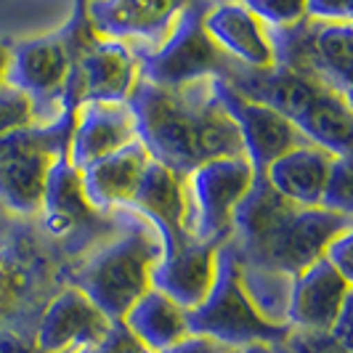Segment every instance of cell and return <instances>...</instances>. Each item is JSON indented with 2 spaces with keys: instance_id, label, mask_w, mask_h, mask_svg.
<instances>
[{
  "instance_id": "26",
  "label": "cell",
  "mask_w": 353,
  "mask_h": 353,
  "mask_svg": "<svg viewBox=\"0 0 353 353\" xmlns=\"http://www.w3.org/2000/svg\"><path fill=\"white\" fill-rule=\"evenodd\" d=\"M37 125V106L21 90L3 85L0 88V136Z\"/></svg>"
},
{
  "instance_id": "11",
  "label": "cell",
  "mask_w": 353,
  "mask_h": 353,
  "mask_svg": "<svg viewBox=\"0 0 353 353\" xmlns=\"http://www.w3.org/2000/svg\"><path fill=\"white\" fill-rule=\"evenodd\" d=\"M136 141H139V133H136V117L130 106L85 101L74 109L67 159L77 173H83L93 162Z\"/></svg>"
},
{
  "instance_id": "3",
  "label": "cell",
  "mask_w": 353,
  "mask_h": 353,
  "mask_svg": "<svg viewBox=\"0 0 353 353\" xmlns=\"http://www.w3.org/2000/svg\"><path fill=\"white\" fill-rule=\"evenodd\" d=\"M74 109L64 106L51 123L0 136V196L21 212L43 208L53 162L67 154Z\"/></svg>"
},
{
  "instance_id": "18",
  "label": "cell",
  "mask_w": 353,
  "mask_h": 353,
  "mask_svg": "<svg viewBox=\"0 0 353 353\" xmlns=\"http://www.w3.org/2000/svg\"><path fill=\"white\" fill-rule=\"evenodd\" d=\"M218 271V248L189 239L165 252L152 274V290H159L183 311H194L210 295Z\"/></svg>"
},
{
  "instance_id": "19",
  "label": "cell",
  "mask_w": 353,
  "mask_h": 353,
  "mask_svg": "<svg viewBox=\"0 0 353 353\" xmlns=\"http://www.w3.org/2000/svg\"><path fill=\"white\" fill-rule=\"evenodd\" d=\"M149 159L152 157L143 149V143L136 141L85 168L80 173V186L90 208L109 210V208L130 205Z\"/></svg>"
},
{
  "instance_id": "29",
  "label": "cell",
  "mask_w": 353,
  "mask_h": 353,
  "mask_svg": "<svg viewBox=\"0 0 353 353\" xmlns=\"http://www.w3.org/2000/svg\"><path fill=\"white\" fill-rule=\"evenodd\" d=\"M248 8L263 21L265 27H295L305 19L303 3H287V0H250Z\"/></svg>"
},
{
  "instance_id": "23",
  "label": "cell",
  "mask_w": 353,
  "mask_h": 353,
  "mask_svg": "<svg viewBox=\"0 0 353 353\" xmlns=\"http://www.w3.org/2000/svg\"><path fill=\"white\" fill-rule=\"evenodd\" d=\"M239 268V284L252 303V308L274 327H290L287 311H290V295H292V274H284L279 268L261 263H245L236 261Z\"/></svg>"
},
{
  "instance_id": "6",
  "label": "cell",
  "mask_w": 353,
  "mask_h": 353,
  "mask_svg": "<svg viewBox=\"0 0 353 353\" xmlns=\"http://www.w3.org/2000/svg\"><path fill=\"white\" fill-rule=\"evenodd\" d=\"M255 170L245 157L212 159L186 176V234L189 239L221 248L231 236L239 199L248 194Z\"/></svg>"
},
{
  "instance_id": "14",
  "label": "cell",
  "mask_w": 353,
  "mask_h": 353,
  "mask_svg": "<svg viewBox=\"0 0 353 353\" xmlns=\"http://www.w3.org/2000/svg\"><path fill=\"white\" fill-rule=\"evenodd\" d=\"M8 48H11L8 85L27 93L35 106L53 104V101L61 104L72 72V59L59 32L30 37Z\"/></svg>"
},
{
  "instance_id": "38",
  "label": "cell",
  "mask_w": 353,
  "mask_h": 353,
  "mask_svg": "<svg viewBox=\"0 0 353 353\" xmlns=\"http://www.w3.org/2000/svg\"><path fill=\"white\" fill-rule=\"evenodd\" d=\"M221 353H239V351H234V348H223Z\"/></svg>"
},
{
  "instance_id": "17",
  "label": "cell",
  "mask_w": 353,
  "mask_h": 353,
  "mask_svg": "<svg viewBox=\"0 0 353 353\" xmlns=\"http://www.w3.org/2000/svg\"><path fill=\"white\" fill-rule=\"evenodd\" d=\"M351 301V282L324 258L303 268L292 279L287 324L290 330H332L343 305Z\"/></svg>"
},
{
  "instance_id": "22",
  "label": "cell",
  "mask_w": 353,
  "mask_h": 353,
  "mask_svg": "<svg viewBox=\"0 0 353 353\" xmlns=\"http://www.w3.org/2000/svg\"><path fill=\"white\" fill-rule=\"evenodd\" d=\"M292 125L311 146L330 152L332 157H348L353 128L348 96L335 88H324Z\"/></svg>"
},
{
  "instance_id": "2",
  "label": "cell",
  "mask_w": 353,
  "mask_h": 353,
  "mask_svg": "<svg viewBox=\"0 0 353 353\" xmlns=\"http://www.w3.org/2000/svg\"><path fill=\"white\" fill-rule=\"evenodd\" d=\"M165 255L159 234L146 221L128 229L123 239L101 250L77 274V290L112 324H120L130 305L152 290V274Z\"/></svg>"
},
{
  "instance_id": "30",
  "label": "cell",
  "mask_w": 353,
  "mask_h": 353,
  "mask_svg": "<svg viewBox=\"0 0 353 353\" xmlns=\"http://www.w3.org/2000/svg\"><path fill=\"white\" fill-rule=\"evenodd\" d=\"M303 6H305V19L314 21V24H351V3L311 0V3H303Z\"/></svg>"
},
{
  "instance_id": "13",
  "label": "cell",
  "mask_w": 353,
  "mask_h": 353,
  "mask_svg": "<svg viewBox=\"0 0 353 353\" xmlns=\"http://www.w3.org/2000/svg\"><path fill=\"white\" fill-rule=\"evenodd\" d=\"M205 32L218 51L234 64L252 72H268L276 67V48L271 32L261 19L248 8V3H215L205 8Z\"/></svg>"
},
{
  "instance_id": "7",
  "label": "cell",
  "mask_w": 353,
  "mask_h": 353,
  "mask_svg": "<svg viewBox=\"0 0 353 353\" xmlns=\"http://www.w3.org/2000/svg\"><path fill=\"white\" fill-rule=\"evenodd\" d=\"M212 93H215L218 104L223 106V112L236 125L242 149H245V159L252 165L255 173H263L274 159L287 154L290 149L308 143L287 117L274 112L271 106L258 104L248 96H242L236 88H231L226 80H212Z\"/></svg>"
},
{
  "instance_id": "27",
  "label": "cell",
  "mask_w": 353,
  "mask_h": 353,
  "mask_svg": "<svg viewBox=\"0 0 353 353\" xmlns=\"http://www.w3.org/2000/svg\"><path fill=\"white\" fill-rule=\"evenodd\" d=\"M319 208L340 212V215H351V159L348 157L332 159Z\"/></svg>"
},
{
  "instance_id": "1",
  "label": "cell",
  "mask_w": 353,
  "mask_h": 353,
  "mask_svg": "<svg viewBox=\"0 0 353 353\" xmlns=\"http://www.w3.org/2000/svg\"><path fill=\"white\" fill-rule=\"evenodd\" d=\"M183 88H157L139 77L128 99L136 117V133L149 157L189 176L212 159L245 157L239 130L212 93L205 99V80Z\"/></svg>"
},
{
  "instance_id": "5",
  "label": "cell",
  "mask_w": 353,
  "mask_h": 353,
  "mask_svg": "<svg viewBox=\"0 0 353 353\" xmlns=\"http://www.w3.org/2000/svg\"><path fill=\"white\" fill-rule=\"evenodd\" d=\"M205 8L202 3L181 6L176 24L168 40L141 64V80L157 88H186L202 80H226L236 77V64L218 51L205 32Z\"/></svg>"
},
{
  "instance_id": "33",
  "label": "cell",
  "mask_w": 353,
  "mask_h": 353,
  "mask_svg": "<svg viewBox=\"0 0 353 353\" xmlns=\"http://www.w3.org/2000/svg\"><path fill=\"white\" fill-rule=\"evenodd\" d=\"M221 351H223V345L210 340V337L189 335V337H183L181 343H176L173 348H168V351H162V353H221Z\"/></svg>"
},
{
  "instance_id": "12",
  "label": "cell",
  "mask_w": 353,
  "mask_h": 353,
  "mask_svg": "<svg viewBox=\"0 0 353 353\" xmlns=\"http://www.w3.org/2000/svg\"><path fill=\"white\" fill-rule=\"evenodd\" d=\"M112 321L77 290H64L46 308L35 337V353L90 351L112 332Z\"/></svg>"
},
{
  "instance_id": "34",
  "label": "cell",
  "mask_w": 353,
  "mask_h": 353,
  "mask_svg": "<svg viewBox=\"0 0 353 353\" xmlns=\"http://www.w3.org/2000/svg\"><path fill=\"white\" fill-rule=\"evenodd\" d=\"M330 332H332L343 345L351 348V301L343 305V311H340V316L335 319V324H332Z\"/></svg>"
},
{
  "instance_id": "37",
  "label": "cell",
  "mask_w": 353,
  "mask_h": 353,
  "mask_svg": "<svg viewBox=\"0 0 353 353\" xmlns=\"http://www.w3.org/2000/svg\"><path fill=\"white\" fill-rule=\"evenodd\" d=\"M239 353H274V348H271V345H265V343H252V345L239 348Z\"/></svg>"
},
{
  "instance_id": "28",
  "label": "cell",
  "mask_w": 353,
  "mask_h": 353,
  "mask_svg": "<svg viewBox=\"0 0 353 353\" xmlns=\"http://www.w3.org/2000/svg\"><path fill=\"white\" fill-rule=\"evenodd\" d=\"M284 345L290 353H351L330 330H290Z\"/></svg>"
},
{
  "instance_id": "32",
  "label": "cell",
  "mask_w": 353,
  "mask_h": 353,
  "mask_svg": "<svg viewBox=\"0 0 353 353\" xmlns=\"http://www.w3.org/2000/svg\"><path fill=\"white\" fill-rule=\"evenodd\" d=\"M85 353H152V351H146L141 343L125 330L123 324H114L104 343H99L96 348H90Z\"/></svg>"
},
{
  "instance_id": "10",
  "label": "cell",
  "mask_w": 353,
  "mask_h": 353,
  "mask_svg": "<svg viewBox=\"0 0 353 353\" xmlns=\"http://www.w3.org/2000/svg\"><path fill=\"white\" fill-rule=\"evenodd\" d=\"M181 6L178 3H149V0H112V3H88V19L93 35L104 43H146L157 51L168 40L176 24Z\"/></svg>"
},
{
  "instance_id": "21",
  "label": "cell",
  "mask_w": 353,
  "mask_h": 353,
  "mask_svg": "<svg viewBox=\"0 0 353 353\" xmlns=\"http://www.w3.org/2000/svg\"><path fill=\"white\" fill-rule=\"evenodd\" d=\"M120 324L152 353L168 351L183 337H189L186 311L159 290H149L143 298L133 303Z\"/></svg>"
},
{
  "instance_id": "16",
  "label": "cell",
  "mask_w": 353,
  "mask_h": 353,
  "mask_svg": "<svg viewBox=\"0 0 353 353\" xmlns=\"http://www.w3.org/2000/svg\"><path fill=\"white\" fill-rule=\"evenodd\" d=\"M295 205L276 194L263 173H255L250 183L248 194L239 199L234 221H231V234H236V248H229L236 261H258L271 239L287 226V221L295 215Z\"/></svg>"
},
{
  "instance_id": "36",
  "label": "cell",
  "mask_w": 353,
  "mask_h": 353,
  "mask_svg": "<svg viewBox=\"0 0 353 353\" xmlns=\"http://www.w3.org/2000/svg\"><path fill=\"white\" fill-rule=\"evenodd\" d=\"M8 67H11V48L0 43V88L8 85Z\"/></svg>"
},
{
  "instance_id": "20",
  "label": "cell",
  "mask_w": 353,
  "mask_h": 353,
  "mask_svg": "<svg viewBox=\"0 0 353 353\" xmlns=\"http://www.w3.org/2000/svg\"><path fill=\"white\" fill-rule=\"evenodd\" d=\"M332 154L303 143L274 159L263 170L268 186L295 208H319L321 192L332 168Z\"/></svg>"
},
{
  "instance_id": "31",
  "label": "cell",
  "mask_w": 353,
  "mask_h": 353,
  "mask_svg": "<svg viewBox=\"0 0 353 353\" xmlns=\"http://www.w3.org/2000/svg\"><path fill=\"white\" fill-rule=\"evenodd\" d=\"M351 239H353V231H343L335 242L327 248V252H324V261L332 265L343 279H348V282H353V271H351L353 245H351Z\"/></svg>"
},
{
  "instance_id": "4",
  "label": "cell",
  "mask_w": 353,
  "mask_h": 353,
  "mask_svg": "<svg viewBox=\"0 0 353 353\" xmlns=\"http://www.w3.org/2000/svg\"><path fill=\"white\" fill-rule=\"evenodd\" d=\"M186 327L189 335L210 337L234 351L252 343H284L290 335V327H274L252 308L239 284L236 258L229 248L218 250V271L210 295L194 311H186Z\"/></svg>"
},
{
  "instance_id": "9",
  "label": "cell",
  "mask_w": 353,
  "mask_h": 353,
  "mask_svg": "<svg viewBox=\"0 0 353 353\" xmlns=\"http://www.w3.org/2000/svg\"><path fill=\"white\" fill-rule=\"evenodd\" d=\"M343 231H351V215H340L324 208H298L295 215L287 221V226L252 263L271 265L295 276L303 268L321 261L327 248Z\"/></svg>"
},
{
  "instance_id": "35",
  "label": "cell",
  "mask_w": 353,
  "mask_h": 353,
  "mask_svg": "<svg viewBox=\"0 0 353 353\" xmlns=\"http://www.w3.org/2000/svg\"><path fill=\"white\" fill-rule=\"evenodd\" d=\"M0 353H30V348L11 332H0Z\"/></svg>"
},
{
  "instance_id": "25",
  "label": "cell",
  "mask_w": 353,
  "mask_h": 353,
  "mask_svg": "<svg viewBox=\"0 0 353 353\" xmlns=\"http://www.w3.org/2000/svg\"><path fill=\"white\" fill-rule=\"evenodd\" d=\"M308 40V48H314L319 70L330 74L332 85H337V93L348 96L351 85V64H353V30L351 24H314Z\"/></svg>"
},
{
  "instance_id": "8",
  "label": "cell",
  "mask_w": 353,
  "mask_h": 353,
  "mask_svg": "<svg viewBox=\"0 0 353 353\" xmlns=\"http://www.w3.org/2000/svg\"><path fill=\"white\" fill-rule=\"evenodd\" d=\"M141 77L136 53L123 43H99L90 48L70 72L61 106L77 109L85 101L128 104L130 93Z\"/></svg>"
},
{
  "instance_id": "39",
  "label": "cell",
  "mask_w": 353,
  "mask_h": 353,
  "mask_svg": "<svg viewBox=\"0 0 353 353\" xmlns=\"http://www.w3.org/2000/svg\"><path fill=\"white\" fill-rule=\"evenodd\" d=\"M70 353H85V351H70Z\"/></svg>"
},
{
  "instance_id": "24",
  "label": "cell",
  "mask_w": 353,
  "mask_h": 353,
  "mask_svg": "<svg viewBox=\"0 0 353 353\" xmlns=\"http://www.w3.org/2000/svg\"><path fill=\"white\" fill-rule=\"evenodd\" d=\"M40 210L46 212L51 231H64L77 218L93 212V208H90L85 194H83L80 173L70 165L67 154L53 162L48 181H46V196H43V208Z\"/></svg>"
},
{
  "instance_id": "15",
  "label": "cell",
  "mask_w": 353,
  "mask_h": 353,
  "mask_svg": "<svg viewBox=\"0 0 353 353\" xmlns=\"http://www.w3.org/2000/svg\"><path fill=\"white\" fill-rule=\"evenodd\" d=\"M141 210L143 221L159 234L165 252L189 242L186 234V176L165 168L157 159H149L136 196L130 202Z\"/></svg>"
}]
</instances>
